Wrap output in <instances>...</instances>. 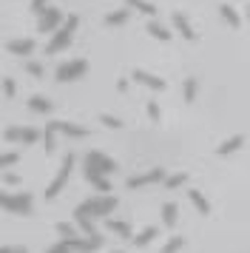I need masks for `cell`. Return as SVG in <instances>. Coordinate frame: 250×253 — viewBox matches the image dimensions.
<instances>
[{"mask_svg":"<svg viewBox=\"0 0 250 253\" xmlns=\"http://www.w3.org/2000/svg\"><path fill=\"white\" fill-rule=\"evenodd\" d=\"M117 205H120V202H117V196L97 194V196H88L85 202H80L74 213H80V216H91V219H108V213H114Z\"/></svg>","mask_w":250,"mask_h":253,"instance_id":"1","label":"cell"},{"mask_svg":"<svg viewBox=\"0 0 250 253\" xmlns=\"http://www.w3.org/2000/svg\"><path fill=\"white\" fill-rule=\"evenodd\" d=\"M77 26H80V17L77 14H68L66 23L60 26L54 35H51V40L45 43V54H57V51H63V48L71 43V37H74V32H77Z\"/></svg>","mask_w":250,"mask_h":253,"instance_id":"2","label":"cell"},{"mask_svg":"<svg viewBox=\"0 0 250 253\" xmlns=\"http://www.w3.org/2000/svg\"><path fill=\"white\" fill-rule=\"evenodd\" d=\"M0 208L9 211V213H17V216H32V194H6L0 191Z\"/></svg>","mask_w":250,"mask_h":253,"instance_id":"3","label":"cell"},{"mask_svg":"<svg viewBox=\"0 0 250 253\" xmlns=\"http://www.w3.org/2000/svg\"><path fill=\"white\" fill-rule=\"evenodd\" d=\"M74 162H77V157L68 151L66 157H63V165H60V171H57V176L51 179V182L45 185V191H43V196L45 199H54L60 191H63V185L68 182V176H71V171H74Z\"/></svg>","mask_w":250,"mask_h":253,"instance_id":"4","label":"cell"},{"mask_svg":"<svg viewBox=\"0 0 250 253\" xmlns=\"http://www.w3.org/2000/svg\"><path fill=\"white\" fill-rule=\"evenodd\" d=\"M85 71H88V60H68V63H60L57 66V80L60 83H71V80H80V77H85Z\"/></svg>","mask_w":250,"mask_h":253,"instance_id":"5","label":"cell"},{"mask_svg":"<svg viewBox=\"0 0 250 253\" xmlns=\"http://www.w3.org/2000/svg\"><path fill=\"white\" fill-rule=\"evenodd\" d=\"M165 179H168V171H165V168H151L148 173L128 176V179H125V188H128V191H136V188H145V185H154V182H165Z\"/></svg>","mask_w":250,"mask_h":253,"instance_id":"6","label":"cell"},{"mask_svg":"<svg viewBox=\"0 0 250 253\" xmlns=\"http://www.w3.org/2000/svg\"><path fill=\"white\" fill-rule=\"evenodd\" d=\"M85 168H94V171H100L102 176H108V173H117V162L111 157H105L102 151H88L85 154Z\"/></svg>","mask_w":250,"mask_h":253,"instance_id":"7","label":"cell"},{"mask_svg":"<svg viewBox=\"0 0 250 253\" xmlns=\"http://www.w3.org/2000/svg\"><path fill=\"white\" fill-rule=\"evenodd\" d=\"M63 23H66L63 12H60V9H54V6H48V9H45V14H40L37 32H43V35H54V32H57Z\"/></svg>","mask_w":250,"mask_h":253,"instance_id":"8","label":"cell"},{"mask_svg":"<svg viewBox=\"0 0 250 253\" xmlns=\"http://www.w3.org/2000/svg\"><path fill=\"white\" fill-rule=\"evenodd\" d=\"M3 137L9 139V142H20V145H34L37 139L43 137L37 128H20V126H11V128H6V134Z\"/></svg>","mask_w":250,"mask_h":253,"instance_id":"9","label":"cell"},{"mask_svg":"<svg viewBox=\"0 0 250 253\" xmlns=\"http://www.w3.org/2000/svg\"><path fill=\"white\" fill-rule=\"evenodd\" d=\"M102 242H105V239L97 233V236H74V239H68L66 245L74 253H94V251H100V248H102Z\"/></svg>","mask_w":250,"mask_h":253,"instance_id":"10","label":"cell"},{"mask_svg":"<svg viewBox=\"0 0 250 253\" xmlns=\"http://www.w3.org/2000/svg\"><path fill=\"white\" fill-rule=\"evenodd\" d=\"M48 131H60V134H66V137H88V128L77 126V123H66V120H51V123H45Z\"/></svg>","mask_w":250,"mask_h":253,"instance_id":"11","label":"cell"},{"mask_svg":"<svg viewBox=\"0 0 250 253\" xmlns=\"http://www.w3.org/2000/svg\"><path fill=\"white\" fill-rule=\"evenodd\" d=\"M131 80L139 83V85H145V88H151V91H162L165 88V80L157 77V74H151V71H145V69H134Z\"/></svg>","mask_w":250,"mask_h":253,"instance_id":"12","label":"cell"},{"mask_svg":"<svg viewBox=\"0 0 250 253\" xmlns=\"http://www.w3.org/2000/svg\"><path fill=\"white\" fill-rule=\"evenodd\" d=\"M6 51H9V54H17V57H29V54H34V40L32 37L9 40V43H6Z\"/></svg>","mask_w":250,"mask_h":253,"instance_id":"13","label":"cell"},{"mask_svg":"<svg viewBox=\"0 0 250 253\" xmlns=\"http://www.w3.org/2000/svg\"><path fill=\"white\" fill-rule=\"evenodd\" d=\"M170 23H173V29H176V32H179L185 40H196V32H193L191 20H188L182 12H173V14H170Z\"/></svg>","mask_w":250,"mask_h":253,"instance_id":"14","label":"cell"},{"mask_svg":"<svg viewBox=\"0 0 250 253\" xmlns=\"http://www.w3.org/2000/svg\"><path fill=\"white\" fill-rule=\"evenodd\" d=\"M85 179H88L97 191H100L102 196H108V191H111V182H108V176H102L100 171H94V168H85Z\"/></svg>","mask_w":250,"mask_h":253,"instance_id":"15","label":"cell"},{"mask_svg":"<svg viewBox=\"0 0 250 253\" xmlns=\"http://www.w3.org/2000/svg\"><path fill=\"white\" fill-rule=\"evenodd\" d=\"M242 145H245V137H242V134H233V137H227L225 142H222V145L216 148V154H219V157H227V154L239 151Z\"/></svg>","mask_w":250,"mask_h":253,"instance_id":"16","label":"cell"},{"mask_svg":"<svg viewBox=\"0 0 250 253\" xmlns=\"http://www.w3.org/2000/svg\"><path fill=\"white\" fill-rule=\"evenodd\" d=\"M219 17H222V20H225L230 29H239V26H242V17H239V12L233 9V6H227V3H222V6H219Z\"/></svg>","mask_w":250,"mask_h":253,"instance_id":"17","label":"cell"},{"mask_svg":"<svg viewBox=\"0 0 250 253\" xmlns=\"http://www.w3.org/2000/svg\"><path fill=\"white\" fill-rule=\"evenodd\" d=\"M176 219H179V205H176V202H165V205H162V225H165V228H173Z\"/></svg>","mask_w":250,"mask_h":253,"instance_id":"18","label":"cell"},{"mask_svg":"<svg viewBox=\"0 0 250 253\" xmlns=\"http://www.w3.org/2000/svg\"><path fill=\"white\" fill-rule=\"evenodd\" d=\"M148 35L157 37V40H162V43H168L170 37H173V32H168V29H165V26L154 17V20H148Z\"/></svg>","mask_w":250,"mask_h":253,"instance_id":"19","label":"cell"},{"mask_svg":"<svg viewBox=\"0 0 250 253\" xmlns=\"http://www.w3.org/2000/svg\"><path fill=\"white\" fill-rule=\"evenodd\" d=\"M157 233H159L157 225H148V228H145V230H139V233H136L131 242H134L136 248H145V245H151V242L157 239Z\"/></svg>","mask_w":250,"mask_h":253,"instance_id":"20","label":"cell"},{"mask_svg":"<svg viewBox=\"0 0 250 253\" xmlns=\"http://www.w3.org/2000/svg\"><path fill=\"white\" fill-rule=\"evenodd\" d=\"M105 228L111 230V233H117V236H123V239H134L128 222H120V219H105Z\"/></svg>","mask_w":250,"mask_h":253,"instance_id":"21","label":"cell"},{"mask_svg":"<svg viewBox=\"0 0 250 253\" xmlns=\"http://www.w3.org/2000/svg\"><path fill=\"white\" fill-rule=\"evenodd\" d=\"M125 6H128V9H136V12H142V14H148L151 20L157 17V6H154L151 0H125Z\"/></svg>","mask_w":250,"mask_h":253,"instance_id":"22","label":"cell"},{"mask_svg":"<svg viewBox=\"0 0 250 253\" xmlns=\"http://www.w3.org/2000/svg\"><path fill=\"white\" fill-rule=\"evenodd\" d=\"M188 199H191V202H193V208H196L199 213H205V216L210 213V202H208V199H205V196L199 194L196 188H191V191H188Z\"/></svg>","mask_w":250,"mask_h":253,"instance_id":"23","label":"cell"},{"mask_svg":"<svg viewBox=\"0 0 250 253\" xmlns=\"http://www.w3.org/2000/svg\"><path fill=\"white\" fill-rule=\"evenodd\" d=\"M29 108L37 111V114H48V111H51V100L43 97V94H34L32 100H29Z\"/></svg>","mask_w":250,"mask_h":253,"instance_id":"24","label":"cell"},{"mask_svg":"<svg viewBox=\"0 0 250 253\" xmlns=\"http://www.w3.org/2000/svg\"><path fill=\"white\" fill-rule=\"evenodd\" d=\"M128 9H117V12H111V14H105V26H125L128 23Z\"/></svg>","mask_w":250,"mask_h":253,"instance_id":"25","label":"cell"},{"mask_svg":"<svg viewBox=\"0 0 250 253\" xmlns=\"http://www.w3.org/2000/svg\"><path fill=\"white\" fill-rule=\"evenodd\" d=\"M182 91H185V103H193V100H196V91H199V83H196V77H185Z\"/></svg>","mask_w":250,"mask_h":253,"instance_id":"26","label":"cell"},{"mask_svg":"<svg viewBox=\"0 0 250 253\" xmlns=\"http://www.w3.org/2000/svg\"><path fill=\"white\" fill-rule=\"evenodd\" d=\"M74 219H77V228L85 233V236H97V228H94V219L91 216H80V213H74Z\"/></svg>","mask_w":250,"mask_h":253,"instance_id":"27","label":"cell"},{"mask_svg":"<svg viewBox=\"0 0 250 253\" xmlns=\"http://www.w3.org/2000/svg\"><path fill=\"white\" fill-rule=\"evenodd\" d=\"M57 233L63 236V242H68V239H74V236H77V228H74L71 222H57Z\"/></svg>","mask_w":250,"mask_h":253,"instance_id":"28","label":"cell"},{"mask_svg":"<svg viewBox=\"0 0 250 253\" xmlns=\"http://www.w3.org/2000/svg\"><path fill=\"white\" fill-rule=\"evenodd\" d=\"M26 71L32 74V77H45V69H43V63H37V60H26Z\"/></svg>","mask_w":250,"mask_h":253,"instance_id":"29","label":"cell"},{"mask_svg":"<svg viewBox=\"0 0 250 253\" xmlns=\"http://www.w3.org/2000/svg\"><path fill=\"white\" fill-rule=\"evenodd\" d=\"M17 160H20V154H17V151L3 154V157H0V171H6V168H11V165H17Z\"/></svg>","mask_w":250,"mask_h":253,"instance_id":"30","label":"cell"},{"mask_svg":"<svg viewBox=\"0 0 250 253\" xmlns=\"http://www.w3.org/2000/svg\"><path fill=\"white\" fill-rule=\"evenodd\" d=\"M185 248V236H173L170 242H165V248H162V253H176Z\"/></svg>","mask_w":250,"mask_h":253,"instance_id":"31","label":"cell"},{"mask_svg":"<svg viewBox=\"0 0 250 253\" xmlns=\"http://www.w3.org/2000/svg\"><path fill=\"white\" fill-rule=\"evenodd\" d=\"M188 182V173L182 171V173H170L168 179H165V188H179V185Z\"/></svg>","mask_w":250,"mask_h":253,"instance_id":"32","label":"cell"},{"mask_svg":"<svg viewBox=\"0 0 250 253\" xmlns=\"http://www.w3.org/2000/svg\"><path fill=\"white\" fill-rule=\"evenodd\" d=\"M100 123L105 128H114V131H117V128H123V120H117L114 114H100Z\"/></svg>","mask_w":250,"mask_h":253,"instance_id":"33","label":"cell"},{"mask_svg":"<svg viewBox=\"0 0 250 253\" xmlns=\"http://www.w3.org/2000/svg\"><path fill=\"white\" fill-rule=\"evenodd\" d=\"M54 134H57V131H48V128H45V134H43V145H45V151H54V148H57Z\"/></svg>","mask_w":250,"mask_h":253,"instance_id":"34","label":"cell"},{"mask_svg":"<svg viewBox=\"0 0 250 253\" xmlns=\"http://www.w3.org/2000/svg\"><path fill=\"white\" fill-rule=\"evenodd\" d=\"M48 6H51V0H32V12L34 14H45Z\"/></svg>","mask_w":250,"mask_h":253,"instance_id":"35","label":"cell"},{"mask_svg":"<svg viewBox=\"0 0 250 253\" xmlns=\"http://www.w3.org/2000/svg\"><path fill=\"white\" fill-rule=\"evenodd\" d=\"M14 91H17V85H14V80H11V77H3V94H6V97H14Z\"/></svg>","mask_w":250,"mask_h":253,"instance_id":"36","label":"cell"},{"mask_svg":"<svg viewBox=\"0 0 250 253\" xmlns=\"http://www.w3.org/2000/svg\"><path fill=\"white\" fill-rule=\"evenodd\" d=\"M45 253H74V251H71V248H68L66 242L60 239V242H57V245H51V248H48V251H45Z\"/></svg>","mask_w":250,"mask_h":253,"instance_id":"37","label":"cell"},{"mask_svg":"<svg viewBox=\"0 0 250 253\" xmlns=\"http://www.w3.org/2000/svg\"><path fill=\"white\" fill-rule=\"evenodd\" d=\"M148 117H151L154 123H159V120H162V111H159L157 103H148Z\"/></svg>","mask_w":250,"mask_h":253,"instance_id":"38","label":"cell"},{"mask_svg":"<svg viewBox=\"0 0 250 253\" xmlns=\"http://www.w3.org/2000/svg\"><path fill=\"white\" fill-rule=\"evenodd\" d=\"M3 182L6 185H20V176H17L14 171H3Z\"/></svg>","mask_w":250,"mask_h":253,"instance_id":"39","label":"cell"},{"mask_svg":"<svg viewBox=\"0 0 250 253\" xmlns=\"http://www.w3.org/2000/svg\"><path fill=\"white\" fill-rule=\"evenodd\" d=\"M0 253H29V251H26L23 245H14V248H9V245H3V248H0Z\"/></svg>","mask_w":250,"mask_h":253,"instance_id":"40","label":"cell"},{"mask_svg":"<svg viewBox=\"0 0 250 253\" xmlns=\"http://www.w3.org/2000/svg\"><path fill=\"white\" fill-rule=\"evenodd\" d=\"M114 253H123V251H114Z\"/></svg>","mask_w":250,"mask_h":253,"instance_id":"41","label":"cell"},{"mask_svg":"<svg viewBox=\"0 0 250 253\" xmlns=\"http://www.w3.org/2000/svg\"><path fill=\"white\" fill-rule=\"evenodd\" d=\"M248 17H250V9H248Z\"/></svg>","mask_w":250,"mask_h":253,"instance_id":"42","label":"cell"},{"mask_svg":"<svg viewBox=\"0 0 250 253\" xmlns=\"http://www.w3.org/2000/svg\"><path fill=\"white\" fill-rule=\"evenodd\" d=\"M0 157H3V151H0Z\"/></svg>","mask_w":250,"mask_h":253,"instance_id":"43","label":"cell"}]
</instances>
